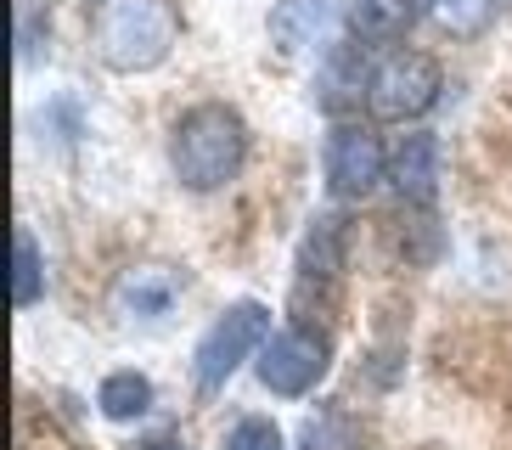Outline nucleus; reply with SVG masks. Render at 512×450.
<instances>
[{"label": "nucleus", "mask_w": 512, "mask_h": 450, "mask_svg": "<svg viewBox=\"0 0 512 450\" xmlns=\"http://www.w3.org/2000/svg\"><path fill=\"white\" fill-rule=\"evenodd\" d=\"M181 45L175 0H91V51L107 74H152Z\"/></svg>", "instance_id": "nucleus-1"}, {"label": "nucleus", "mask_w": 512, "mask_h": 450, "mask_svg": "<svg viewBox=\"0 0 512 450\" xmlns=\"http://www.w3.org/2000/svg\"><path fill=\"white\" fill-rule=\"evenodd\" d=\"M248 164V124H242L237 107L226 102H197L186 107L175 130H169V169L186 192L209 197L226 192L231 180Z\"/></svg>", "instance_id": "nucleus-2"}, {"label": "nucleus", "mask_w": 512, "mask_h": 450, "mask_svg": "<svg viewBox=\"0 0 512 450\" xmlns=\"http://www.w3.org/2000/svg\"><path fill=\"white\" fill-rule=\"evenodd\" d=\"M271 344V304L237 299L209 321V332L192 349V377L197 394H220L231 377L242 372V360H259V349Z\"/></svg>", "instance_id": "nucleus-3"}, {"label": "nucleus", "mask_w": 512, "mask_h": 450, "mask_svg": "<svg viewBox=\"0 0 512 450\" xmlns=\"http://www.w3.org/2000/svg\"><path fill=\"white\" fill-rule=\"evenodd\" d=\"M445 90V74L428 51H389V57L372 62V79H366V113L377 124H411L422 119L428 107L439 102Z\"/></svg>", "instance_id": "nucleus-4"}, {"label": "nucleus", "mask_w": 512, "mask_h": 450, "mask_svg": "<svg viewBox=\"0 0 512 450\" xmlns=\"http://www.w3.org/2000/svg\"><path fill=\"white\" fill-rule=\"evenodd\" d=\"M332 366V338L310 321H293V327L271 332V344L259 349V383L276 394V400H304L316 394V383Z\"/></svg>", "instance_id": "nucleus-5"}, {"label": "nucleus", "mask_w": 512, "mask_h": 450, "mask_svg": "<svg viewBox=\"0 0 512 450\" xmlns=\"http://www.w3.org/2000/svg\"><path fill=\"white\" fill-rule=\"evenodd\" d=\"M321 169H327V192L338 203H361L377 180H389V152H383L372 124L332 119L327 147H321Z\"/></svg>", "instance_id": "nucleus-6"}, {"label": "nucleus", "mask_w": 512, "mask_h": 450, "mask_svg": "<svg viewBox=\"0 0 512 450\" xmlns=\"http://www.w3.org/2000/svg\"><path fill=\"white\" fill-rule=\"evenodd\" d=\"M338 23H349V6L344 0H276L271 6V45L282 57H304L338 34Z\"/></svg>", "instance_id": "nucleus-7"}, {"label": "nucleus", "mask_w": 512, "mask_h": 450, "mask_svg": "<svg viewBox=\"0 0 512 450\" xmlns=\"http://www.w3.org/2000/svg\"><path fill=\"white\" fill-rule=\"evenodd\" d=\"M344 248H349V220L344 214H316L293 259V299H310V287H338L344 276Z\"/></svg>", "instance_id": "nucleus-8"}, {"label": "nucleus", "mask_w": 512, "mask_h": 450, "mask_svg": "<svg viewBox=\"0 0 512 450\" xmlns=\"http://www.w3.org/2000/svg\"><path fill=\"white\" fill-rule=\"evenodd\" d=\"M181 293H186V276H175L169 265H136L113 287V310L124 321H164V315H175Z\"/></svg>", "instance_id": "nucleus-9"}, {"label": "nucleus", "mask_w": 512, "mask_h": 450, "mask_svg": "<svg viewBox=\"0 0 512 450\" xmlns=\"http://www.w3.org/2000/svg\"><path fill=\"white\" fill-rule=\"evenodd\" d=\"M439 164H445L439 135H428V130L406 135V141L389 152V186H394V197L411 203V209H428V203L439 197Z\"/></svg>", "instance_id": "nucleus-10"}, {"label": "nucleus", "mask_w": 512, "mask_h": 450, "mask_svg": "<svg viewBox=\"0 0 512 450\" xmlns=\"http://www.w3.org/2000/svg\"><path fill=\"white\" fill-rule=\"evenodd\" d=\"M366 79H372V68H366V57H361V40L327 45L321 74H316V102L327 107L332 119H344L355 102H366Z\"/></svg>", "instance_id": "nucleus-11"}, {"label": "nucleus", "mask_w": 512, "mask_h": 450, "mask_svg": "<svg viewBox=\"0 0 512 450\" xmlns=\"http://www.w3.org/2000/svg\"><path fill=\"white\" fill-rule=\"evenodd\" d=\"M422 17H428V0H349V34L361 45L406 40Z\"/></svg>", "instance_id": "nucleus-12"}, {"label": "nucleus", "mask_w": 512, "mask_h": 450, "mask_svg": "<svg viewBox=\"0 0 512 450\" xmlns=\"http://www.w3.org/2000/svg\"><path fill=\"white\" fill-rule=\"evenodd\" d=\"M96 405H102L107 422H141L158 405V389H152V377L136 372V366H124V372H107L102 389H96Z\"/></svg>", "instance_id": "nucleus-13"}, {"label": "nucleus", "mask_w": 512, "mask_h": 450, "mask_svg": "<svg viewBox=\"0 0 512 450\" xmlns=\"http://www.w3.org/2000/svg\"><path fill=\"white\" fill-rule=\"evenodd\" d=\"M46 299V259H40V242L17 225L12 231V310H34Z\"/></svg>", "instance_id": "nucleus-14"}, {"label": "nucleus", "mask_w": 512, "mask_h": 450, "mask_svg": "<svg viewBox=\"0 0 512 450\" xmlns=\"http://www.w3.org/2000/svg\"><path fill=\"white\" fill-rule=\"evenodd\" d=\"M299 450H361V434H355L349 411H338V405H321L316 417H304Z\"/></svg>", "instance_id": "nucleus-15"}, {"label": "nucleus", "mask_w": 512, "mask_h": 450, "mask_svg": "<svg viewBox=\"0 0 512 450\" xmlns=\"http://www.w3.org/2000/svg\"><path fill=\"white\" fill-rule=\"evenodd\" d=\"M496 6L501 0H428V17H434L445 34H456V40H473V34L490 29Z\"/></svg>", "instance_id": "nucleus-16"}, {"label": "nucleus", "mask_w": 512, "mask_h": 450, "mask_svg": "<svg viewBox=\"0 0 512 450\" xmlns=\"http://www.w3.org/2000/svg\"><path fill=\"white\" fill-rule=\"evenodd\" d=\"M220 450H287V439L271 417H237Z\"/></svg>", "instance_id": "nucleus-17"}, {"label": "nucleus", "mask_w": 512, "mask_h": 450, "mask_svg": "<svg viewBox=\"0 0 512 450\" xmlns=\"http://www.w3.org/2000/svg\"><path fill=\"white\" fill-rule=\"evenodd\" d=\"M147 450H192V445H186V439L181 434H158V439H152V445Z\"/></svg>", "instance_id": "nucleus-18"}]
</instances>
